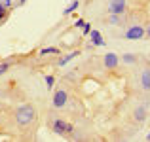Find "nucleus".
<instances>
[{
    "label": "nucleus",
    "mask_w": 150,
    "mask_h": 142,
    "mask_svg": "<svg viewBox=\"0 0 150 142\" xmlns=\"http://www.w3.org/2000/svg\"><path fill=\"white\" fill-rule=\"evenodd\" d=\"M84 23H86V21H84V19H78V21H76V23H74V25H76V27H78V29H82V27H84Z\"/></svg>",
    "instance_id": "obj_18"
},
{
    "label": "nucleus",
    "mask_w": 150,
    "mask_h": 142,
    "mask_svg": "<svg viewBox=\"0 0 150 142\" xmlns=\"http://www.w3.org/2000/svg\"><path fill=\"white\" fill-rule=\"evenodd\" d=\"M50 53H61V51H59V47H44V49H40V55H50Z\"/></svg>",
    "instance_id": "obj_14"
},
{
    "label": "nucleus",
    "mask_w": 150,
    "mask_h": 142,
    "mask_svg": "<svg viewBox=\"0 0 150 142\" xmlns=\"http://www.w3.org/2000/svg\"><path fill=\"white\" fill-rule=\"evenodd\" d=\"M67 102H69V93H67V89H57V91L53 93V101H51L53 108H65Z\"/></svg>",
    "instance_id": "obj_4"
},
{
    "label": "nucleus",
    "mask_w": 150,
    "mask_h": 142,
    "mask_svg": "<svg viewBox=\"0 0 150 142\" xmlns=\"http://www.w3.org/2000/svg\"><path fill=\"white\" fill-rule=\"evenodd\" d=\"M89 30H91V23H84V27H82V32H84L86 36H88Z\"/></svg>",
    "instance_id": "obj_17"
},
{
    "label": "nucleus",
    "mask_w": 150,
    "mask_h": 142,
    "mask_svg": "<svg viewBox=\"0 0 150 142\" xmlns=\"http://www.w3.org/2000/svg\"><path fill=\"white\" fill-rule=\"evenodd\" d=\"M10 68H11V61H2L0 63V76H4Z\"/></svg>",
    "instance_id": "obj_12"
},
{
    "label": "nucleus",
    "mask_w": 150,
    "mask_h": 142,
    "mask_svg": "<svg viewBox=\"0 0 150 142\" xmlns=\"http://www.w3.org/2000/svg\"><path fill=\"white\" fill-rule=\"evenodd\" d=\"M89 36H91V46H93V47H101V46H105V40H103V36H101L99 30L91 29V30H89Z\"/></svg>",
    "instance_id": "obj_9"
},
{
    "label": "nucleus",
    "mask_w": 150,
    "mask_h": 142,
    "mask_svg": "<svg viewBox=\"0 0 150 142\" xmlns=\"http://www.w3.org/2000/svg\"><path fill=\"white\" fill-rule=\"evenodd\" d=\"M80 53H82V51H80V49H76V51H70V53L63 55V57H61V59H59V61H57V66H65L67 63H70V61H72V59H76V57H78V55H80Z\"/></svg>",
    "instance_id": "obj_10"
},
{
    "label": "nucleus",
    "mask_w": 150,
    "mask_h": 142,
    "mask_svg": "<svg viewBox=\"0 0 150 142\" xmlns=\"http://www.w3.org/2000/svg\"><path fill=\"white\" fill-rule=\"evenodd\" d=\"M125 40H143L144 38V27L143 25H131L125 30Z\"/></svg>",
    "instance_id": "obj_3"
},
{
    "label": "nucleus",
    "mask_w": 150,
    "mask_h": 142,
    "mask_svg": "<svg viewBox=\"0 0 150 142\" xmlns=\"http://www.w3.org/2000/svg\"><path fill=\"white\" fill-rule=\"evenodd\" d=\"M125 8H127V0H110L108 2V13L124 15Z\"/></svg>",
    "instance_id": "obj_5"
},
{
    "label": "nucleus",
    "mask_w": 150,
    "mask_h": 142,
    "mask_svg": "<svg viewBox=\"0 0 150 142\" xmlns=\"http://www.w3.org/2000/svg\"><path fill=\"white\" fill-rule=\"evenodd\" d=\"M44 82H46V87L51 89V87H53V84H55V78L51 76V74H48V76H44Z\"/></svg>",
    "instance_id": "obj_15"
},
{
    "label": "nucleus",
    "mask_w": 150,
    "mask_h": 142,
    "mask_svg": "<svg viewBox=\"0 0 150 142\" xmlns=\"http://www.w3.org/2000/svg\"><path fill=\"white\" fill-rule=\"evenodd\" d=\"M51 131L55 133V135H61V136H70L74 131L72 123H69V121L65 120H53L51 121Z\"/></svg>",
    "instance_id": "obj_2"
},
{
    "label": "nucleus",
    "mask_w": 150,
    "mask_h": 142,
    "mask_svg": "<svg viewBox=\"0 0 150 142\" xmlns=\"http://www.w3.org/2000/svg\"><path fill=\"white\" fill-rule=\"evenodd\" d=\"M103 63H105V66L108 70H112V68H116V66L120 65V57H118L116 53H106L105 57H103Z\"/></svg>",
    "instance_id": "obj_7"
},
{
    "label": "nucleus",
    "mask_w": 150,
    "mask_h": 142,
    "mask_svg": "<svg viewBox=\"0 0 150 142\" xmlns=\"http://www.w3.org/2000/svg\"><path fill=\"white\" fill-rule=\"evenodd\" d=\"M36 120V108L33 104H21L15 110V121L19 127H27Z\"/></svg>",
    "instance_id": "obj_1"
},
{
    "label": "nucleus",
    "mask_w": 150,
    "mask_h": 142,
    "mask_svg": "<svg viewBox=\"0 0 150 142\" xmlns=\"http://www.w3.org/2000/svg\"><path fill=\"white\" fill-rule=\"evenodd\" d=\"M78 8H80V0H72V2H70V4H69V6H67V8H65V10H63V15H65V17H67V15H70V13H74V11H76V10H78Z\"/></svg>",
    "instance_id": "obj_11"
},
{
    "label": "nucleus",
    "mask_w": 150,
    "mask_h": 142,
    "mask_svg": "<svg viewBox=\"0 0 150 142\" xmlns=\"http://www.w3.org/2000/svg\"><path fill=\"white\" fill-rule=\"evenodd\" d=\"M144 36H146V38H150V23L146 25V29H144Z\"/></svg>",
    "instance_id": "obj_22"
},
{
    "label": "nucleus",
    "mask_w": 150,
    "mask_h": 142,
    "mask_svg": "<svg viewBox=\"0 0 150 142\" xmlns=\"http://www.w3.org/2000/svg\"><path fill=\"white\" fill-rule=\"evenodd\" d=\"M141 87H143V91L150 93V66H144L141 72Z\"/></svg>",
    "instance_id": "obj_8"
},
{
    "label": "nucleus",
    "mask_w": 150,
    "mask_h": 142,
    "mask_svg": "<svg viewBox=\"0 0 150 142\" xmlns=\"http://www.w3.org/2000/svg\"><path fill=\"white\" fill-rule=\"evenodd\" d=\"M6 11H8V8L4 6V4H2V0H0V13H6Z\"/></svg>",
    "instance_id": "obj_20"
},
{
    "label": "nucleus",
    "mask_w": 150,
    "mask_h": 142,
    "mask_svg": "<svg viewBox=\"0 0 150 142\" xmlns=\"http://www.w3.org/2000/svg\"><path fill=\"white\" fill-rule=\"evenodd\" d=\"M11 2H13V0H2V4H4V6L8 8V10H10V8H11Z\"/></svg>",
    "instance_id": "obj_19"
},
{
    "label": "nucleus",
    "mask_w": 150,
    "mask_h": 142,
    "mask_svg": "<svg viewBox=\"0 0 150 142\" xmlns=\"http://www.w3.org/2000/svg\"><path fill=\"white\" fill-rule=\"evenodd\" d=\"M146 140H150V133H148V135H146Z\"/></svg>",
    "instance_id": "obj_24"
},
{
    "label": "nucleus",
    "mask_w": 150,
    "mask_h": 142,
    "mask_svg": "<svg viewBox=\"0 0 150 142\" xmlns=\"http://www.w3.org/2000/svg\"><path fill=\"white\" fill-rule=\"evenodd\" d=\"M122 61L124 63H137V57L131 55V53H127V55H122Z\"/></svg>",
    "instance_id": "obj_16"
},
{
    "label": "nucleus",
    "mask_w": 150,
    "mask_h": 142,
    "mask_svg": "<svg viewBox=\"0 0 150 142\" xmlns=\"http://www.w3.org/2000/svg\"><path fill=\"white\" fill-rule=\"evenodd\" d=\"M148 116V110H146V104H139L135 110H133V120L137 121V123H143L144 120H146Z\"/></svg>",
    "instance_id": "obj_6"
},
{
    "label": "nucleus",
    "mask_w": 150,
    "mask_h": 142,
    "mask_svg": "<svg viewBox=\"0 0 150 142\" xmlns=\"http://www.w3.org/2000/svg\"><path fill=\"white\" fill-rule=\"evenodd\" d=\"M6 17H8V11H6V13H0V25L6 21Z\"/></svg>",
    "instance_id": "obj_21"
},
{
    "label": "nucleus",
    "mask_w": 150,
    "mask_h": 142,
    "mask_svg": "<svg viewBox=\"0 0 150 142\" xmlns=\"http://www.w3.org/2000/svg\"><path fill=\"white\" fill-rule=\"evenodd\" d=\"M108 23H110V25H122V15H114V13H110Z\"/></svg>",
    "instance_id": "obj_13"
},
{
    "label": "nucleus",
    "mask_w": 150,
    "mask_h": 142,
    "mask_svg": "<svg viewBox=\"0 0 150 142\" xmlns=\"http://www.w3.org/2000/svg\"><path fill=\"white\" fill-rule=\"evenodd\" d=\"M27 2V0H19V4H25Z\"/></svg>",
    "instance_id": "obj_23"
}]
</instances>
